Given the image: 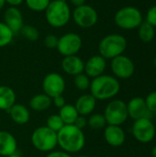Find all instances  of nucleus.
I'll use <instances>...</instances> for the list:
<instances>
[{"label":"nucleus","mask_w":156,"mask_h":157,"mask_svg":"<svg viewBox=\"0 0 156 157\" xmlns=\"http://www.w3.org/2000/svg\"><path fill=\"white\" fill-rule=\"evenodd\" d=\"M58 146L61 150L72 155L79 153L86 145V135L74 124L64 125L57 132Z\"/></svg>","instance_id":"nucleus-1"},{"label":"nucleus","mask_w":156,"mask_h":157,"mask_svg":"<svg viewBox=\"0 0 156 157\" xmlns=\"http://www.w3.org/2000/svg\"><path fill=\"white\" fill-rule=\"evenodd\" d=\"M120 89L119 80L109 75H101L93 78L90 84V94L97 100H108L116 97Z\"/></svg>","instance_id":"nucleus-2"},{"label":"nucleus","mask_w":156,"mask_h":157,"mask_svg":"<svg viewBox=\"0 0 156 157\" xmlns=\"http://www.w3.org/2000/svg\"><path fill=\"white\" fill-rule=\"evenodd\" d=\"M45 17L51 27L63 28L70 21L72 11L66 0H54L46 8Z\"/></svg>","instance_id":"nucleus-3"},{"label":"nucleus","mask_w":156,"mask_h":157,"mask_svg":"<svg viewBox=\"0 0 156 157\" xmlns=\"http://www.w3.org/2000/svg\"><path fill=\"white\" fill-rule=\"evenodd\" d=\"M127 48V40L120 34H109L105 36L98 44L99 55L106 60H112L123 54Z\"/></svg>","instance_id":"nucleus-4"},{"label":"nucleus","mask_w":156,"mask_h":157,"mask_svg":"<svg viewBox=\"0 0 156 157\" xmlns=\"http://www.w3.org/2000/svg\"><path fill=\"white\" fill-rule=\"evenodd\" d=\"M33 147L41 153H50L58 146L57 132L49 129L46 125L36 128L30 136Z\"/></svg>","instance_id":"nucleus-5"},{"label":"nucleus","mask_w":156,"mask_h":157,"mask_svg":"<svg viewBox=\"0 0 156 157\" xmlns=\"http://www.w3.org/2000/svg\"><path fill=\"white\" fill-rule=\"evenodd\" d=\"M114 21L119 28L131 30L139 28L143 20L142 13L137 7L128 6L121 7L116 12Z\"/></svg>","instance_id":"nucleus-6"},{"label":"nucleus","mask_w":156,"mask_h":157,"mask_svg":"<svg viewBox=\"0 0 156 157\" xmlns=\"http://www.w3.org/2000/svg\"><path fill=\"white\" fill-rule=\"evenodd\" d=\"M103 115L108 125L120 126L129 117L127 104L120 99H114L108 104Z\"/></svg>","instance_id":"nucleus-7"},{"label":"nucleus","mask_w":156,"mask_h":157,"mask_svg":"<svg viewBox=\"0 0 156 157\" xmlns=\"http://www.w3.org/2000/svg\"><path fill=\"white\" fill-rule=\"evenodd\" d=\"M72 18L78 27L90 29L97 23L98 14L92 6L85 4L74 7L72 11Z\"/></svg>","instance_id":"nucleus-8"},{"label":"nucleus","mask_w":156,"mask_h":157,"mask_svg":"<svg viewBox=\"0 0 156 157\" xmlns=\"http://www.w3.org/2000/svg\"><path fill=\"white\" fill-rule=\"evenodd\" d=\"M83 46L81 36L74 32H68L58 38L56 50L63 57L77 55Z\"/></svg>","instance_id":"nucleus-9"},{"label":"nucleus","mask_w":156,"mask_h":157,"mask_svg":"<svg viewBox=\"0 0 156 157\" xmlns=\"http://www.w3.org/2000/svg\"><path fill=\"white\" fill-rule=\"evenodd\" d=\"M41 86L43 93L51 98L63 95L66 87L63 76L56 72L47 74L42 80Z\"/></svg>","instance_id":"nucleus-10"},{"label":"nucleus","mask_w":156,"mask_h":157,"mask_svg":"<svg viewBox=\"0 0 156 157\" xmlns=\"http://www.w3.org/2000/svg\"><path fill=\"white\" fill-rule=\"evenodd\" d=\"M132 134L138 142L148 144L152 142L155 136V127L151 120L142 118L134 121Z\"/></svg>","instance_id":"nucleus-11"},{"label":"nucleus","mask_w":156,"mask_h":157,"mask_svg":"<svg viewBox=\"0 0 156 157\" xmlns=\"http://www.w3.org/2000/svg\"><path fill=\"white\" fill-rule=\"evenodd\" d=\"M110 66L117 79H128L133 75L135 71V66L131 59L123 54L112 59Z\"/></svg>","instance_id":"nucleus-12"},{"label":"nucleus","mask_w":156,"mask_h":157,"mask_svg":"<svg viewBox=\"0 0 156 157\" xmlns=\"http://www.w3.org/2000/svg\"><path fill=\"white\" fill-rule=\"evenodd\" d=\"M127 109L129 116L135 121L142 118L151 120V117H153V113L146 107L145 99L141 97L131 98L127 104Z\"/></svg>","instance_id":"nucleus-13"},{"label":"nucleus","mask_w":156,"mask_h":157,"mask_svg":"<svg viewBox=\"0 0 156 157\" xmlns=\"http://www.w3.org/2000/svg\"><path fill=\"white\" fill-rule=\"evenodd\" d=\"M107 68V60L101 55H93L86 63L84 73L89 78H96L104 74Z\"/></svg>","instance_id":"nucleus-14"},{"label":"nucleus","mask_w":156,"mask_h":157,"mask_svg":"<svg viewBox=\"0 0 156 157\" xmlns=\"http://www.w3.org/2000/svg\"><path fill=\"white\" fill-rule=\"evenodd\" d=\"M4 23L14 32V34L19 33L24 26V18L21 11L15 6L6 8L4 14Z\"/></svg>","instance_id":"nucleus-15"},{"label":"nucleus","mask_w":156,"mask_h":157,"mask_svg":"<svg viewBox=\"0 0 156 157\" xmlns=\"http://www.w3.org/2000/svg\"><path fill=\"white\" fill-rule=\"evenodd\" d=\"M104 129V138L108 144L113 147H120L124 144L126 135L120 126L107 125Z\"/></svg>","instance_id":"nucleus-16"},{"label":"nucleus","mask_w":156,"mask_h":157,"mask_svg":"<svg viewBox=\"0 0 156 157\" xmlns=\"http://www.w3.org/2000/svg\"><path fill=\"white\" fill-rule=\"evenodd\" d=\"M63 71L72 76H75L84 73L85 62L77 55H71L63 57L61 63Z\"/></svg>","instance_id":"nucleus-17"},{"label":"nucleus","mask_w":156,"mask_h":157,"mask_svg":"<svg viewBox=\"0 0 156 157\" xmlns=\"http://www.w3.org/2000/svg\"><path fill=\"white\" fill-rule=\"evenodd\" d=\"M17 150V142L16 137L7 131H0V155L7 157Z\"/></svg>","instance_id":"nucleus-18"},{"label":"nucleus","mask_w":156,"mask_h":157,"mask_svg":"<svg viewBox=\"0 0 156 157\" xmlns=\"http://www.w3.org/2000/svg\"><path fill=\"white\" fill-rule=\"evenodd\" d=\"M97 99L91 94H83L75 101L74 107L80 116H89L92 114L97 106Z\"/></svg>","instance_id":"nucleus-19"},{"label":"nucleus","mask_w":156,"mask_h":157,"mask_svg":"<svg viewBox=\"0 0 156 157\" xmlns=\"http://www.w3.org/2000/svg\"><path fill=\"white\" fill-rule=\"evenodd\" d=\"M11 121L17 125H25L30 120V111L23 104L16 103L7 111Z\"/></svg>","instance_id":"nucleus-20"},{"label":"nucleus","mask_w":156,"mask_h":157,"mask_svg":"<svg viewBox=\"0 0 156 157\" xmlns=\"http://www.w3.org/2000/svg\"><path fill=\"white\" fill-rule=\"evenodd\" d=\"M16 92L8 86H0V110L8 111L10 108L16 104Z\"/></svg>","instance_id":"nucleus-21"},{"label":"nucleus","mask_w":156,"mask_h":157,"mask_svg":"<svg viewBox=\"0 0 156 157\" xmlns=\"http://www.w3.org/2000/svg\"><path fill=\"white\" fill-rule=\"evenodd\" d=\"M52 105V98L44 93H40L34 95L29 102V108L37 112H42L50 109Z\"/></svg>","instance_id":"nucleus-22"},{"label":"nucleus","mask_w":156,"mask_h":157,"mask_svg":"<svg viewBox=\"0 0 156 157\" xmlns=\"http://www.w3.org/2000/svg\"><path fill=\"white\" fill-rule=\"evenodd\" d=\"M58 115L61 117L62 121H63L64 125H72L74 124L76 119L78 118L79 114L73 104H65L63 108L59 109Z\"/></svg>","instance_id":"nucleus-23"},{"label":"nucleus","mask_w":156,"mask_h":157,"mask_svg":"<svg viewBox=\"0 0 156 157\" xmlns=\"http://www.w3.org/2000/svg\"><path fill=\"white\" fill-rule=\"evenodd\" d=\"M138 34L142 41L150 42L154 40L155 36L154 27H153L147 21H143L142 24L138 28Z\"/></svg>","instance_id":"nucleus-24"},{"label":"nucleus","mask_w":156,"mask_h":157,"mask_svg":"<svg viewBox=\"0 0 156 157\" xmlns=\"http://www.w3.org/2000/svg\"><path fill=\"white\" fill-rule=\"evenodd\" d=\"M107 121L103 114L100 113H92L87 119V126L92 130H101L107 126Z\"/></svg>","instance_id":"nucleus-25"},{"label":"nucleus","mask_w":156,"mask_h":157,"mask_svg":"<svg viewBox=\"0 0 156 157\" xmlns=\"http://www.w3.org/2000/svg\"><path fill=\"white\" fill-rule=\"evenodd\" d=\"M14 32L4 23L0 21V48L9 45L14 39Z\"/></svg>","instance_id":"nucleus-26"},{"label":"nucleus","mask_w":156,"mask_h":157,"mask_svg":"<svg viewBox=\"0 0 156 157\" xmlns=\"http://www.w3.org/2000/svg\"><path fill=\"white\" fill-rule=\"evenodd\" d=\"M74 84L79 91H86L90 87L91 80L85 73H82L74 76Z\"/></svg>","instance_id":"nucleus-27"},{"label":"nucleus","mask_w":156,"mask_h":157,"mask_svg":"<svg viewBox=\"0 0 156 157\" xmlns=\"http://www.w3.org/2000/svg\"><path fill=\"white\" fill-rule=\"evenodd\" d=\"M29 9L34 12L45 11L51 0H25L24 1Z\"/></svg>","instance_id":"nucleus-28"},{"label":"nucleus","mask_w":156,"mask_h":157,"mask_svg":"<svg viewBox=\"0 0 156 157\" xmlns=\"http://www.w3.org/2000/svg\"><path fill=\"white\" fill-rule=\"evenodd\" d=\"M19 33H21L22 36L29 41H35L40 37V32L38 29L31 25H24Z\"/></svg>","instance_id":"nucleus-29"},{"label":"nucleus","mask_w":156,"mask_h":157,"mask_svg":"<svg viewBox=\"0 0 156 157\" xmlns=\"http://www.w3.org/2000/svg\"><path fill=\"white\" fill-rule=\"evenodd\" d=\"M46 126L51 131L58 132L64 126V123L58 114H52L48 117L46 121Z\"/></svg>","instance_id":"nucleus-30"},{"label":"nucleus","mask_w":156,"mask_h":157,"mask_svg":"<svg viewBox=\"0 0 156 157\" xmlns=\"http://www.w3.org/2000/svg\"><path fill=\"white\" fill-rule=\"evenodd\" d=\"M146 107L152 113H156V91L150 93L145 98Z\"/></svg>","instance_id":"nucleus-31"},{"label":"nucleus","mask_w":156,"mask_h":157,"mask_svg":"<svg viewBox=\"0 0 156 157\" xmlns=\"http://www.w3.org/2000/svg\"><path fill=\"white\" fill-rule=\"evenodd\" d=\"M44 46L48 49H56L58 43V37L54 34H48L43 40Z\"/></svg>","instance_id":"nucleus-32"},{"label":"nucleus","mask_w":156,"mask_h":157,"mask_svg":"<svg viewBox=\"0 0 156 157\" xmlns=\"http://www.w3.org/2000/svg\"><path fill=\"white\" fill-rule=\"evenodd\" d=\"M146 21L153 27H156V6H152L146 14Z\"/></svg>","instance_id":"nucleus-33"},{"label":"nucleus","mask_w":156,"mask_h":157,"mask_svg":"<svg viewBox=\"0 0 156 157\" xmlns=\"http://www.w3.org/2000/svg\"><path fill=\"white\" fill-rule=\"evenodd\" d=\"M52 104L54 105L55 108H57L58 109H60L61 108H63L66 104L65 98L63 95L57 96V97H55V98H52Z\"/></svg>","instance_id":"nucleus-34"},{"label":"nucleus","mask_w":156,"mask_h":157,"mask_svg":"<svg viewBox=\"0 0 156 157\" xmlns=\"http://www.w3.org/2000/svg\"><path fill=\"white\" fill-rule=\"evenodd\" d=\"M74 126H76L77 128H79L80 130H84L86 126H87V119L86 117L84 116H78V118L76 119L74 124Z\"/></svg>","instance_id":"nucleus-35"},{"label":"nucleus","mask_w":156,"mask_h":157,"mask_svg":"<svg viewBox=\"0 0 156 157\" xmlns=\"http://www.w3.org/2000/svg\"><path fill=\"white\" fill-rule=\"evenodd\" d=\"M45 157H73L70 154L63 151V150H60V151H51L50 153L47 154V155Z\"/></svg>","instance_id":"nucleus-36"},{"label":"nucleus","mask_w":156,"mask_h":157,"mask_svg":"<svg viewBox=\"0 0 156 157\" xmlns=\"http://www.w3.org/2000/svg\"><path fill=\"white\" fill-rule=\"evenodd\" d=\"M6 4H8L10 6H15L17 7L18 6H20L25 0H5Z\"/></svg>","instance_id":"nucleus-37"},{"label":"nucleus","mask_w":156,"mask_h":157,"mask_svg":"<svg viewBox=\"0 0 156 157\" xmlns=\"http://www.w3.org/2000/svg\"><path fill=\"white\" fill-rule=\"evenodd\" d=\"M69 1H70V3H71L74 7L80 6L86 4V0H69Z\"/></svg>","instance_id":"nucleus-38"},{"label":"nucleus","mask_w":156,"mask_h":157,"mask_svg":"<svg viewBox=\"0 0 156 157\" xmlns=\"http://www.w3.org/2000/svg\"><path fill=\"white\" fill-rule=\"evenodd\" d=\"M5 5H6V1L5 0H0V10L5 6Z\"/></svg>","instance_id":"nucleus-39"},{"label":"nucleus","mask_w":156,"mask_h":157,"mask_svg":"<svg viewBox=\"0 0 156 157\" xmlns=\"http://www.w3.org/2000/svg\"><path fill=\"white\" fill-rule=\"evenodd\" d=\"M7 157H22L21 156V155H19L17 152V153H15V154H13V155H9V156Z\"/></svg>","instance_id":"nucleus-40"},{"label":"nucleus","mask_w":156,"mask_h":157,"mask_svg":"<svg viewBox=\"0 0 156 157\" xmlns=\"http://www.w3.org/2000/svg\"><path fill=\"white\" fill-rule=\"evenodd\" d=\"M152 155H153V156L154 157H156V146L153 148V150H152Z\"/></svg>","instance_id":"nucleus-41"},{"label":"nucleus","mask_w":156,"mask_h":157,"mask_svg":"<svg viewBox=\"0 0 156 157\" xmlns=\"http://www.w3.org/2000/svg\"><path fill=\"white\" fill-rule=\"evenodd\" d=\"M77 157H90V156H88V155H79V156H77Z\"/></svg>","instance_id":"nucleus-42"},{"label":"nucleus","mask_w":156,"mask_h":157,"mask_svg":"<svg viewBox=\"0 0 156 157\" xmlns=\"http://www.w3.org/2000/svg\"><path fill=\"white\" fill-rule=\"evenodd\" d=\"M154 65H155V66H156V58H155V59H154Z\"/></svg>","instance_id":"nucleus-43"},{"label":"nucleus","mask_w":156,"mask_h":157,"mask_svg":"<svg viewBox=\"0 0 156 157\" xmlns=\"http://www.w3.org/2000/svg\"><path fill=\"white\" fill-rule=\"evenodd\" d=\"M51 1H54V0H51Z\"/></svg>","instance_id":"nucleus-44"}]
</instances>
